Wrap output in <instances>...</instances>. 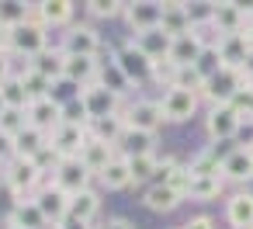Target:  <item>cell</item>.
Returning <instances> with one entry per match:
<instances>
[{
  "mask_svg": "<svg viewBox=\"0 0 253 229\" xmlns=\"http://www.w3.org/2000/svg\"><path fill=\"white\" fill-rule=\"evenodd\" d=\"M63 52L66 56H90V59H97V52H101L97 28L94 25H70V32L63 39Z\"/></svg>",
  "mask_w": 253,
  "mask_h": 229,
  "instance_id": "cell-11",
  "label": "cell"
},
{
  "mask_svg": "<svg viewBox=\"0 0 253 229\" xmlns=\"http://www.w3.org/2000/svg\"><path fill=\"white\" fill-rule=\"evenodd\" d=\"M239 125H243V115L236 111V104H211V111H208V118H205V129H208V136H211L215 142L232 139V136L239 132Z\"/></svg>",
  "mask_w": 253,
  "mask_h": 229,
  "instance_id": "cell-9",
  "label": "cell"
},
{
  "mask_svg": "<svg viewBox=\"0 0 253 229\" xmlns=\"http://www.w3.org/2000/svg\"><path fill=\"white\" fill-rule=\"evenodd\" d=\"M97 84L101 87H108L115 97H122V94H128V87H132V80L118 70V63L115 59H108V63H101V70H97Z\"/></svg>",
  "mask_w": 253,
  "mask_h": 229,
  "instance_id": "cell-32",
  "label": "cell"
},
{
  "mask_svg": "<svg viewBox=\"0 0 253 229\" xmlns=\"http://www.w3.org/2000/svg\"><path fill=\"white\" fill-rule=\"evenodd\" d=\"M222 187H225V181L215 174V177H191L187 181V191H184V198H194V201H211V198H218L222 194Z\"/></svg>",
  "mask_w": 253,
  "mask_h": 229,
  "instance_id": "cell-33",
  "label": "cell"
},
{
  "mask_svg": "<svg viewBox=\"0 0 253 229\" xmlns=\"http://www.w3.org/2000/svg\"><path fill=\"white\" fill-rule=\"evenodd\" d=\"M7 156H14V139L0 132V163H7Z\"/></svg>",
  "mask_w": 253,
  "mask_h": 229,
  "instance_id": "cell-44",
  "label": "cell"
},
{
  "mask_svg": "<svg viewBox=\"0 0 253 229\" xmlns=\"http://www.w3.org/2000/svg\"><path fill=\"white\" fill-rule=\"evenodd\" d=\"M122 118H125V129H135V132H149L156 136V129L167 122L163 111H160V101H132L128 108H122Z\"/></svg>",
  "mask_w": 253,
  "mask_h": 229,
  "instance_id": "cell-5",
  "label": "cell"
},
{
  "mask_svg": "<svg viewBox=\"0 0 253 229\" xmlns=\"http://www.w3.org/2000/svg\"><path fill=\"white\" fill-rule=\"evenodd\" d=\"M0 56H11V28L0 25Z\"/></svg>",
  "mask_w": 253,
  "mask_h": 229,
  "instance_id": "cell-45",
  "label": "cell"
},
{
  "mask_svg": "<svg viewBox=\"0 0 253 229\" xmlns=\"http://www.w3.org/2000/svg\"><path fill=\"white\" fill-rule=\"evenodd\" d=\"M208 21L215 25L218 35H239V32H246V11L239 4H211L208 7Z\"/></svg>",
  "mask_w": 253,
  "mask_h": 229,
  "instance_id": "cell-15",
  "label": "cell"
},
{
  "mask_svg": "<svg viewBox=\"0 0 253 229\" xmlns=\"http://www.w3.org/2000/svg\"><path fill=\"white\" fill-rule=\"evenodd\" d=\"M0 104H4V108H14V111H28L32 94L25 91V84H21V77H18V73H14L11 80L0 84Z\"/></svg>",
  "mask_w": 253,
  "mask_h": 229,
  "instance_id": "cell-31",
  "label": "cell"
},
{
  "mask_svg": "<svg viewBox=\"0 0 253 229\" xmlns=\"http://www.w3.org/2000/svg\"><path fill=\"white\" fill-rule=\"evenodd\" d=\"M132 46H135L149 63H163V59H170V46H173V39H170L163 28H149V32H139V35L132 39Z\"/></svg>",
  "mask_w": 253,
  "mask_h": 229,
  "instance_id": "cell-16",
  "label": "cell"
},
{
  "mask_svg": "<svg viewBox=\"0 0 253 229\" xmlns=\"http://www.w3.org/2000/svg\"><path fill=\"white\" fill-rule=\"evenodd\" d=\"M187 170H191V177H215V174L222 170V160H218V153L208 146V149H201V153L191 156ZM218 177H222V174H218Z\"/></svg>",
  "mask_w": 253,
  "mask_h": 229,
  "instance_id": "cell-35",
  "label": "cell"
},
{
  "mask_svg": "<svg viewBox=\"0 0 253 229\" xmlns=\"http://www.w3.org/2000/svg\"><path fill=\"white\" fill-rule=\"evenodd\" d=\"M49 229H59V226H49Z\"/></svg>",
  "mask_w": 253,
  "mask_h": 229,
  "instance_id": "cell-51",
  "label": "cell"
},
{
  "mask_svg": "<svg viewBox=\"0 0 253 229\" xmlns=\"http://www.w3.org/2000/svg\"><path fill=\"white\" fill-rule=\"evenodd\" d=\"M160 111L167 122H187L194 111H198V94L191 91H177V87H167L163 97H160Z\"/></svg>",
  "mask_w": 253,
  "mask_h": 229,
  "instance_id": "cell-13",
  "label": "cell"
},
{
  "mask_svg": "<svg viewBox=\"0 0 253 229\" xmlns=\"http://www.w3.org/2000/svg\"><path fill=\"white\" fill-rule=\"evenodd\" d=\"M115 156H118V149H115L111 142L94 139V136H90V139H87V146L80 149V163H84V167H87L94 177H97V174H101V170H104V167H108Z\"/></svg>",
  "mask_w": 253,
  "mask_h": 229,
  "instance_id": "cell-22",
  "label": "cell"
},
{
  "mask_svg": "<svg viewBox=\"0 0 253 229\" xmlns=\"http://www.w3.org/2000/svg\"><path fill=\"white\" fill-rule=\"evenodd\" d=\"M97 212H101V198H97V191H94V187H87V191L73 194V201H70V215H73V219L94 222V215H97Z\"/></svg>",
  "mask_w": 253,
  "mask_h": 229,
  "instance_id": "cell-34",
  "label": "cell"
},
{
  "mask_svg": "<svg viewBox=\"0 0 253 229\" xmlns=\"http://www.w3.org/2000/svg\"><path fill=\"white\" fill-rule=\"evenodd\" d=\"M90 177H94V174L80 163V156H73V160H59L56 170H52V184H56L59 191H66L70 198L80 194V191H87V187H90Z\"/></svg>",
  "mask_w": 253,
  "mask_h": 229,
  "instance_id": "cell-7",
  "label": "cell"
},
{
  "mask_svg": "<svg viewBox=\"0 0 253 229\" xmlns=\"http://www.w3.org/2000/svg\"><path fill=\"white\" fill-rule=\"evenodd\" d=\"M180 201H184V194L173 191L170 184H149L146 194H142V205H146L149 212H173Z\"/></svg>",
  "mask_w": 253,
  "mask_h": 229,
  "instance_id": "cell-25",
  "label": "cell"
},
{
  "mask_svg": "<svg viewBox=\"0 0 253 229\" xmlns=\"http://www.w3.org/2000/svg\"><path fill=\"white\" fill-rule=\"evenodd\" d=\"M232 104H236V111H239L243 118H250V122H253V84H246V87H243V94H239Z\"/></svg>",
  "mask_w": 253,
  "mask_h": 229,
  "instance_id": "cell-42",
  "label": "cell"
},
{
  "mask_svg": "<svg viewBox=\"0 0 253 229\" xmlns=\"http://www.w3.org/2000/svg\"><path fill=\"white\" fill-rule=\"evenodd\" d=\"M180 229H215V222H211V215H194V219H187Z\"/></svg>",
  "mask_w": 253,
  "mask_h": 229,
  "instance_id": "cell-43",
  "label": "cell"
},
{
  "mask_svg": "<svg viewBox=\"0 0 253 229\" xmlns=\"http://www.w3.org/2000/svg\"><path fill=\"white\" fill-rule=\"evenodd\" d=\"M104 229H135V226H132L128 219H108V226H104Z\"/></svg>",
  "mask_w": 253,
  "mask_h": 229,
  "instance_id": "cell-49",
  "label": "cell"
},
{
  "mask_svg": "<svg viewBox=\"0 0 253 229\" xmlns=\"http://www.w3.org/2000/svg\"><path fill=\"white\" fill-rule=\"evenodd\" d=\"M28 125L39 129V132H45V136H52V132L63 125V101H56L52 94L32 101V104H28Z\"/></svg>",
  "mask_w": 253,
  "mask_h": 229,
  "instance_id": "cell-10",
  "label": "cell"
},
{
  "mask_svg": "<svg viewBox=\"0 0 253 229\" xmlns=\"http://www.w3.org/2000/svg\"><path fill=\"white\" fill-rule=\"evenodd\" d=\"M7 229H49V222L39 212L35 198H25V201H14V208L7 215Z\"/></svg>",
  "mask_w": 253,
  "mask_h": 229,
  "instance_id": "cell-21",
  "label": "cell"
},
{
  "mask_svg": "<svg viewBox=\"0 0 253 229\" xmlns=\"http://www.w3.org/2000/svg\"><path fill=\"white\" fill-rule=\"evenodd\" d=\"M11 77H14V70H11V56H0V84L11 80Z\"/></svg>",
  "mask_w": 253,
  "mask_h": 229,
  "instance_id": "cell-46",
  "label": "cell"
},
{
  "mask_svg": "<svg viewBox=\"0 0 253 229\" xmlns=\"http://www.w3.org/2000/svg\"><path fill=\"white\" fill-rule=\"evenodd\" d=\"M250 153H253V146H250Z\"/></svg>",
  "mask_w": 253,
  "mask_h": 229,
  "instance_id": "cell-53",
  "label": "cell"
},
{
  "mask_svg": "<svg viewBox=\"0 0 253 229\" xmlns=\"http://www.w3.org/2000/svg\"><path fill=\"white\" fill-rule=\"evenodd\" d=\"M201 52H205V42H201V35L191 28L187 35H177V39H173V46H170V63H173V66H194Z\"/></svg>",
  "mask_w": 253,
  "mask_h": 229,
  "instance_id": "cell-20",
  "label": "cell"
},
{
  "mask_svg": "<svg viewBox=\"0 0 253 229\" xmlns=\"http://www.w3.org/2000/svg\"><path fill=\"white\" fill-rule=\"evenodd\" d=\"M111 59L118 63V70H122V73L135 84V87H139V84H146V80H153V63H149V59H146V56H142L132 42H128V46H122Z\"/></svg>",
  "mask_w": 253,
  "mask_h": 229,
  "instance_id": "cell-12",
  "label": "cell"
},
{
  "mask_svg": "<svg viewBox=\"0 0 253 229\" xmlns=\"http://www.w3.org/2000/svg\"><path fill=\"white\" fill-rule=\"evenodd\" d=\"M25 129H28V111H14V108H4V111H0V132H4V136L18 139Z\"/></svg>",
  "mask_w": 253,
  "mask_h": 229,
  "instance_id": "cell-38",
  "label": "cell"
},
{
  "mask_svg": "<svg viewBox=\"0 0 253 229\" xmlns=\"http://www.w3.org/2000/svg\"><path fill=\"white\" fill-rule=\"evenodd\" d=\"M160 28L170 35V39H177V35H187L191 28H194V18H191V7L187 4H163V21H160Z\"/></svg>",
  "mask_w": 253,
  "mask_h": 229,
  "instance_id": "cell-23",
  "label": "cell"
},
{
  "mask_svg": "<svg viewBox=\"0 0 253 229\" xmlns=\"http://www.w3.org/2000/svg\"><path fill=\"white\" fill-rule=\"evenodd\" d=\"M97 177H101V184H104L108 191H122V187H128V184H132L128 156H122V153H118V156H115V160H111V163H108Z\"/></svg>",
  "mask_w": 253,
  "mask_h": 229,
  "instance_id": "cell-29",
  "label": "cell"
},
{
  "mask_svg": "<svg viewBox=\"0 0 253 229\" xmlns=\"http://www.w3.org/2000/svg\"><path fill=\"white\" fill-rule=\"evenodd\" d=\"M122 14H125L128 28L139 35V32L160 28V21H163V4H153V0H135V4H125Z\"/></svg>",
  "mask_w": 253,
  "mask_h": 229,
  "instance_id": "cell-14",
  "label": "cell"
},
{
  "mask_svg": "<svg viewBox=\"0 0 253 229\" xmlns=\"http://www.w3.org/2000/svg\"><path fill=\"white\" fill-rule=\"evenodd\" d=\"M45 49H49V28L35 18V7H32V18L21 21L18 28H11V52L25 56V59H35Z\"/></svg>",
  "mask_w": 253,
  "mask_h": 229,
  "instance_id": "cell-1",
  "label": "cell"
},
{
  "mask_svg": "<svg viewBox=\"0 0 253 229\" xmlns=\"http://www.w3.org/2000/svg\"><path fill=\"white\" fill-rule=\"evenodd\" d=\"M70 201H73V198H70L66 191H59L52 181L35 191V205H39V212L45 215L49 226H63V222L70 219Z\"/></svg>",
  "mask_w": 253,
  "mask_h": 229,
  "instance_id": "cell-8",
  "label": "cell"
},
{
  "mask_svg": "<svg viewBox=\"0 0 253 229\" xmlns=\"http://www.w3.org/2000/svg\"><path fill=\"white\" fill-rule=\"evenodd\" d=\"M28 66H32L35 73H42L49 84H59V80H63V70H66V52H63V49H45V52L35 56Z\"/></svg>",
  "mask_w": 253,
  "mask_h": 229,
  "instance_id": "cell-26",
  "label": "cell"
},
{
  "mask_svg": "<svg viewBox=\"0 0 253 229\" xmlns=\"http://www.w3.org/2000/svg\"><path fill=\"white\" fill-rule=\"evenodd\" d=\"M118 149H122V156H149V153H156V136H149V132H135V129H125Z\"/></svg>",
  "mask_w": 253,
  "mask_h": 229,
  "instance_id": "cell-30",
  "label": "cell"
},
{
  "mask_svg": "<svg viewBox=\"0 0 253 229\" xmlns=\"http://www.w3.org/2000/svg\"><path fill=\"white\" fill-rule=\"evenodd\" d=\"M243 77H246V84H253V49H250V56L243 63Z\"/></svg>",
  "mask_w": 253,
  "mask_h": 229,
  "instance_id": "cell-48",
  "label": "cell"
},
{
  "mask_svg": "<svg viewBox=\"0 0 253 229\" xmlns=\"http://www.w3.org/2000/svg\"><path fill=\"white\" fill-rule=\"evenodd\" d=\"M215 49H218L222 66L243 70V63H246V56H250V49H253V39H250L246 32H239V35H222V42H218Z\"/></svg>",
  "mask_w": 253,
  "mask_h": 229,
  "instance_id": "cell-17",
  "label": "cell"
},
{
  "mask_svg": "<svg viewBox=\"0 0 253 229\" xmlns=\"http://www.w3.org/2000/svg\"><path fill=\"white\" fill-rule=\"evenodd\" d=\"M0 170H4V163H0Z\"/></svg>",
  "mask_w": 253,
  "mask_h": 229,
  "instance_id": "cell-52",
  "label": "cell"
},
{
  "mask_svg": "<svg viewBox=\"0 0 253 229\" xmlns=\"http://www.w3.org/2000/svg\"><path fill=\"white\" fill-rule=\"evenodd\" d=\"M32 11L25 4H0V25H7V28H18L21 21H28Z\"/></svg>",
  "mask_w": 253,
  "mask_h": 229,
  "instance_id": "cell-39",
  "label": "cell"
},
{
  "mask_svg": "<svg viewBox=\"0 0 253 229\" xmlns=\"http://www.w3.org/2000/svg\"><path fill=\"white\" fill-rule=\"evenodd\" d=\"M35 18H39L45 28L70 25V21H73V4H70V0H45V4L35 7Z\"/></svg>",
  "mask_w": 253,
  "mask_h": 229,
  "instance_id": "cell-27",
  "label": "cell"
},
{
  "mask_svg": "<svg viewBox=\"0 0 253 229\" xmlns=\"http://www.w3.org/2000/svg\"><path fill=\"white\" fill-rule=\"evenodd\" d=\"M170 87H177V91H191V94H201V91H205V77H201L194 66H177Z\"/></svg>",
  "mask_w": 253,
  "mask_h": 229,
  "instance_id": "cell-36",
  "label": "cell"
},
{
  "mask_svg": "<svg viewBox=\"0 0 253 229\" xmlns=\"http://www.w3.org/2000/svg\"><path fill=\"white\" fill-rule=\"evenodd\" d=\"M222 181H236V184H243V181H250L253 177V153L246 149V146H239V149H232V153H225L222 156Z\"/></svg>",
  "mask_w": 253,
  "mask_h": 229,
  "instance_id": "cell-19",
  "label": "cell"
},
{
  "mask_svg": "<svg viewBox=\"0 0 253 229\" xmlns=\"http://www.w3.org/2000/svg\"><path fill=\"white\" fill-rule=\"evenodd\" d=\"M225 219L232 229H253V194L250 191H236L225 205Z\"/></svg>",
  "mask_w": 253,
  "mask_h": 229,
  "instance_id": "cell-24",
  "label": "cell"
},
{
  "mask_svg": "<svg viewBox=\"0 0 253 229\" xmlns=\"http://www.w3.org/2000/svg\"><path fill=\"white\" fill-rule=\"evenodd\" d=\"M97 70H101V59H90V56H66V70H63V80L77 84L80 91L97 84Z\"/></svg>",
  "mask_w": 253,
  "mask_h": 229,
  "instance_id": "cell-18",
  "label": "cell"
},
{
  "mask_svg": "<svg viewBox=\"0 0 253 229\" xmlns=\"http://www.w3.org/2000/svg\"><path fill=\"white\" fill-rule=\"evenodd\" d=\"M45 149H49V136L39 132V129H32V125L14 139V156H21V160H35V156L45 153Z\"/></svg>",
  "mask_w": 253,
  "mask_h": 229,
  "instance_id": "cell-28",
  "label": "cell"
},
{
  "mask_svg": "<svg viewBox=\"0 0 253 229\" xmlns=\"http://www.w3.org/2000/svg\"><path fill=\"white\" fill-rule=\"evenodd\" d=\"M243 87H246V77H243V70H232V66H222L211 80H205V97L211 101V104H232L239 94H243Z\"/></svg>",
  "mask_w": 253,
  "mask_h": 229,
  "instance_id": "cell-3",
  "label": "cell"
},
{
  "mask_svg": "<svg viewBox=\"0 0 253 229\" xmlns=\"http://www.w3.org/2000/svg\"><path fill=\"white\" fill-rule=\"evenodd\" d=\"M39 181H42V170H39L32 160L11 156V160L4 163V184H7V191H11L18 201H25V198H35V187H39Z\"/></svg>",
  "mask_w": 253,
  "mask_h": 229,
  "instance_id": "cell-2",
  "label": "cell"
},
{
  "mask_svg": "<svg viewBox=\"0 0 253 229\" xmlns=\"http://www.w3.org/2000/svg\"><path fill=\"white\" fill-rule=\"evenodd\" d=\"M156 167H160V160H156V153H149V156H128V170H132V184H153V174H156Z\"/></svg>",
  "mask_w": 253,
  "mask_h": 229,
  "instance_id": "cell-37",
  "label": "cell"
},
{
  "mask_svg": "<svg viewBox=\"0 0 253 229\" xmlns=\"http://www.w3.org/2000/svg\"><path fill=\"white\" fill-rule=\"evenodd\" d=\"M87 139H90V129H87V125L63 122V125L49 136V149H52L59 160H73V156H80V149L87 146Z\"/></svg>",
  "mask_w": 253,
  "mask_h": 229,
  "instance_id": "cell-4",
  "label": "cell"
},
{
  "mask_svg": "<svg viewBox=\"0 0 253 229\" xmlns=\"http://www.w3.org/2000/svg\"><path fill=\"white\" fill-rule=\"evenodd\" d=\"M246 35H250V39H253V7H250V11H246Z\"/></svg>",
  "mask_w": 253,
  "mask_h": 229,
  "instance_id": "cell-50",
  "label": "cell"
},
{
  "mask_svg": "<svg viewBox=\"0 0 253 229\" xmlns=\"http://www.w3.org/2000/svg\"><path fill=\"white\" fill-rule=\"evenodd\" d=\"M80 104H84L87 122H101V118H111V115L122 111V108H118V97H115L108 87H101V84L84 87V91H80Z\"/></svg>",
  "mask_w": 253,
  "mask_h": 229,
  "instance_id": "cell-6",
  "label": "cell"
},
{
  "mask_svg": "<svg viewBox=\"0 0 253 229\" xmlns=\"http://www.w3.org/2000/svg\"><path fill=\"white\" fill-rule=\"evenodd\" d=\"M194 70L205 77V80H211L218 70H222V59H218V49H205L201 56H198V63H194Z\"/></svg>",
  "mask_w": 253,
  "mask_h": 229,
  "instance_id": "cell-40",
  "label": "cell"
},
{
  "mask_svg": "<svg viewBox=\"0 0 253 229\" xmlns=\"http://www.w3.org/2000/svg\"><path fill=\"white\" fill-rule=\"evenodd\" d=\"M59 229H94V226H90V222H84V219H73V215H70Z\"/></svg>",
  "mask_w": 253,
  "mask_h": 229,
  "instance_id": "cell-47",
  "label": "cell"
},
{
  "mask_svg": "<svg viewBox=\"0 0 253 229\" xmlns=\"http://www.w3.org/2000/svg\"><path fill=\"white\" fill-rule=\"evenodd\" d=\"M122 11H125V4H111V0H108V4H104V0L87 4V14H90V18H118Z\"/></svg>",
  "mask_w": 253,
  "mask_h": 229,
  "instance_id": "cell-41",
  "label": "cell"
}]
</instances>
